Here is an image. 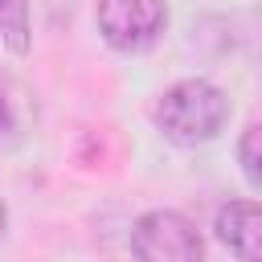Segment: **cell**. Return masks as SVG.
<instances>
[{
	"label": "cell",
	"instance_id": "6da1fadb",
	"mask_svg": "<svg viewBox=\"0 0 262 262\" xmlns=\"http://www.w3.org/2000/svg\"><path fill=\"white\" fill-rule=\"evenodd\" d=\"M225 123H229V98L221 86H213L205 78H184V82L168 86L156 102V127L176 147L209 143L225 131Z\"/></svg>",
	"mask_w": 262,
	"mask_h": 262
},
{
	"label": "cell",
	"instance_id": "7a4b0ae2",
	"mask_svg": "<svg viewBox=\"0 0 262 262\" xmlns=\"http://www.w3.org/2000/svg\"><path fill=\"white\" fill-rule=\"evenodd\" d=\"M135 262H201L205 242L196 225L176 209H151L131 225Z\"/></svg>",
	"mask_w": 262,
	"mask_h": 262
},
{
	"label": "cell",
	"instance_id": "3957f363",
	"mask_svg": "<svg viewBox=\"0 0 262 262\" xmlns=\"http://www.w3.org/2000/svg\"><path fill=\"white\" fill-rule=\"evenodd\" d=\"M168 29L164 0H98V33L111 49L139 53Z\"/></svg>",
	"mask_w": 262,
	"mask_h": 262
},
{
	"label": "cell",
	"instance_id": "277c9868",
	"mask_svg": "<svg viewBox=\"0 0 262 262\" xmlns=\"http://www.w3.org/2000/svg\"><path fill=\"white\" fill-rule=\"evenodd\" d=\"M217 237L242 262H262V209H258V201L221 205L217 209Z\"/></svg>",
	"mask_w": 262,
	"mask_h": 262
},
{
	"label": "cell",
	"instance_id": "5b68a950",
	"mask_svg": "<svg viewBox=\"0 0 262 262\" xmlns=\"http://www.w3.org/2000/svg\"><path fill=\"white\" fill-rule=\"evenodd\" d=\"M0 37L12 53H29L33 33H29V0H0Z\"/></svg>",
	"mask_w": 262,
	"mask_h": 262
},
{
	"label": "cell",
	"instance_id": "8992f818",
	"mask_svg": "<svg viewBox=\"0 0 262 262\" xmlns=\"http://www.w3.org/2000/svg\"><path fill=\"white\" fill-rule=\"evenodd\" d=\"M20 127H25V115H20V94L12 82L0 78V151L20 143Z\"/></svg>",
	"mask_w": 262,
	"mask_h": 262
},
{
	"label": "cell",
	"instance_id": "52a82bcc",
	"mask_svg": "<svg viewBox=\"0 0 262 262\" xmlns=\"http://www.w3.org/2000/svg\"><path fill=\"white\" fill-rule=\"evenodd\" d=\"M258 139H262V127L250 123L242 131V143H237V160H242V172L250 180V188H262V156H258Z\"/></svg>",
	"mask_w": 262,
	"mask_h": 262
},
{
	"label": "cell",
	"instance_id": "ba28073f",
	"mask_svg": "<svg viewBox=\"0 0 262 262\" xmlns=\"http://www.w3.org/2000/svg\"><path fill=\"white\" fill-rule=\"evenodd\" d=\"M4 229H8V209H4V201H0V237H4Z\"/></svg>",
	"mask_w": 262,
	"mask_h": 262
}]
</instances>
